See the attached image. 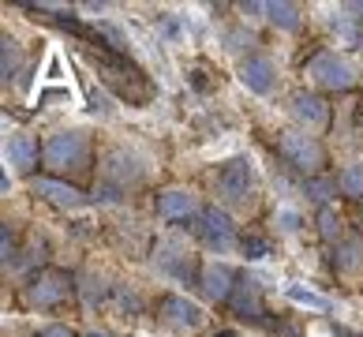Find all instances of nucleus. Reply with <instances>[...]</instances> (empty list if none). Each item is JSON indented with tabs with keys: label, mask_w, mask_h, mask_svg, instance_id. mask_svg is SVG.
<instances>
[{
	"label": "nucleus",
	"mask_w": 363,
	"mask_h": 337,
	"mask_svg": "<svg viewBox=\"0 0 363 337\" xmlns=\"http://www.w3.org/2000/svg\"><path fill=\"white\" fill-rule=\"evenodd\" d=\"M333 31H337V34L345 38V42H348V45H359V31H356V26L348 23V19H341V23H333Z\"/></svg>",
	"instance_id": "cd10ccee"
},
{
	"label": "nucleus",
	"mask_w": 363,
	"mask_h": 337,
	"mask_svg": "<svg viewBox=\"0 0 363 337\" xmlns=\"http://www.w3.org/2000/svg\"><path fill=\"white\" fill-rule=\"evenodd\" d=\"M30 192L38 199L52 202L57 210H79V206H86V195L79 192L75 184L60 180V177H30Z\"/></svg>",
	"instance_id": "9b49d317"
},
{
	"label": "nucleus",
	"mask_w": 363,
	"mask_h": 337,
	"mask_svg": "<svg viewBox=\"0 0 363 337\" xmlns=\"http://www.w3.org/2000/svg\"><path fill=\"white\" fill-rule=\"evenodd\" d=\"M157 270L165 277H177V281H191L195 277V259L180 240H161L157 244Z\"/></svg>",
	"instance_id": "ddd939ff"
},
{
	"label": "nucleus",
	"mask_w": 363,
	"mask_h": 337,
	"mask_svg": "<svg viewBox=\"0 0 363 337\" xmlns=\"http://www.w3.org/2000/svg\"><path fill=\"white\" fill-rule=\"evenodd\" d=\"M236 281H240V274L233 266H225V263H206L203 270H199V285H203V292L210 296V300H218V304L233 300Z\"/></svg>",
	"instance_id": "2eb2a0df"
},
{
	"label": "nucleus",
	"mask_w": 363,
	"mask_h": 337,
	"mask_svg": "<svg viewBox=\"0 0 363 337\" xmlns=\"http://www.w3.org/2000/svg\"><path fill=\"white\" fill-rule=\"evenodd\" d=\"M101 180H105V192L116 199L120 192L139 187L146 180V169L135 161V154H131V150L113 146V150H105V158H101Z\"/></svg>",
	"instance_id": "20e7f679"
},
{
	"label": "nucleus",
	"mask_w": 363,
	"mask_h": 337,
	"mask_svg": "<svg viewBox=\"0 0 363 337\" xmlns=\"http://www.w3.org/2000/svg\"><path fill=\"white\" fill-rule=\"evenodd\" d=\"M251 161L247 158H233L225 161L221 172H218V199L228 202V206H240V202H247L251 195Z\"/></svg>",
	"instance_id": "1a4fd4ad"
},
{
	"label": "nucleus",
	"mask_w": 363,
	"mask_h": 337,
	"mask_svg": "<svg viewBox=\"0 0 363 337\" xmlns=\"http://www.w3.org/2000/svg\"><path fill=\"white\" fill-rule=\"evenodd\" d=\"M359 337H363V333H359Z\"/></svg>",
	"instance_id": "2f4dec72"
},
{
	"label": "nucleus",
	"mask_w": 363,
	"mask_h": 337,
	"mask_svg": "<svg viewBox=\"0 0 363 337\" xmlns=\"http://www.w3.org/2000/svg\"><path fill=\"white\" fill-rule=\"evenodd\" d=\"M42 337H75V333H72V326H60V322H52V326L42 330Z\"/></svg>",
	"instance_id": "c85d7f7f"
},
{
	"label": "nucleus",
	"mask_w": 363,
	"mask_h": 337,
	"mask_svg": "<svg viewBox=\"0 0 363 337\" xmlns=\"http://www.w3.org/2000/svg\"><path fill=\"white\" fill-rule=\"evenodd\" d=\"M333 266H337L341 277H359L363 274V236H345L333 255Z\"/></svg>",
	"instance_id": "a211bd4d"
},
{
	"label": "nucleus",
	"mask_w": 363,
	"mask_h": 337,
	"mask_svg": "<svg viewBox=\"0 0 363 337\" xmlns=\"http://www.w3.org/2000/svg\"><path fill=\"white\" fill-rule=\"evenodd\" d=\"M337 192L348 199H363V165H345L337 177Z\"/></svg>",
	"instance_id": "4be33fe9"
},
{
	"label": "nucleus",
	"mask_w": 363,
	"mask_h": 337,
	"mask_svg": "<svg viewBox=\"0 0 363 337\" xmlns=\"http://www.w3.org/2000/svg\"><path fill=\"white\" fill-rule=\"evenodd\" d=\"M218 337H236V333H228V330H225V333H218Z\"/></svg>",
	"instance_id": "7c9ffc66"
},
{
	"label": "nucleus",
	"mask_w": 363,
	"mask_h": 337,
	"mask_svg": "<svg viewBox=\"0 0 363 337\" xmlns=\"http://www.w3.org/2000/svg\"><path fill=\"white\" fill-rule=\"evenodd\" d=\"M75 292V281L68 270H38L30 285H23V304L26 307H57Z\"/></svg>",
	"instance_id": "39448f33"
},
{
	"label": "nucleus",
	"mask_w": 363,
	"mask_h": 337,
	"mask_svg": "<svg viewBox=\"0 0 363 337\" xmlns=\"http://www.w3.org/2000/svg\"><path fill=\"white\" fill-rule=\"evenodd\" d=\"M277 154L285 158L292 169L307 172V177H322V169H326V146H322L311 131H281L277 135Z\"/></svg>",
	"instance_id": "7ed1b4c3"
},
{
	"label": "nucleus",
	"mask_w": 363,
	"mask_h": 337,
	"mask_svg": "<svg viewBox=\"0 0 363 337\" xmlns=\"http://www.w3.org/2000/svg\"><path fill=\"white\" fill-rule=\"evenodd\" d=\"M86 337H113V333H109V330H90Z\"/></svg>",
	"instance_id": "c756f323"
},
{
	"label": "nucleus",
	"mask_w": 363,
	"mask_h": 337,
	"mask_svg": "<svg viewBox=\"0 0 363 337\" xmlns=\"http://www.w3.org/2000/svg\"><path fill=\"white\" fill-rule=\"evenodd\" d=\"M240 83H244L251 94H270L277 83V64L262 53H251V57L240 64Z\"/></svg>",
	"instance_id": "dca6fc26"
},
{
	"label": "nucleus",
	"mask_w": 363,
	"mask_h": 337,
	"mask_svg": "<svg viewBox=\"0 0 363 337\" xmlns=\"http://www.w3.org/2000/svg\"><path fill=\"white\" fill-rule=\"evenodd\" d=\"M233 315L247 319V322H266V300H262V281L251 277V274H240L236 289H233Z\"/></svg>",
	"instance_id": "9d476101"
},
{
	"label": "nucleus",
	"mask_w": 363,
	"mask_h": 337,
	"mask_svg": "<svg viewBox=\"0 0 363 337\" xmlns=\"http://www.w3.org/2000/svg\"><path fill=\"white\" fill-rule=\"evenodd\" d=\"M199 214H203V206H199V199L187 187H165V192H157V218L161 221H191Z\"/></svg>",
	"instance_id": "f8f14e48"
},
{
	"label": "nucleus",
	"mask_w": 363,
	"mask_h": 337,
	"mask_svg": "<svg viewBox=\"0 0 363 337\" xmlns=\"http://www.w3.org/2000/svg\"><path fill=\"white\" fill-rule=\"evenodd\" d=\"M307 75H311V83L322 87V90H352L356 87L352 60H345L341 53H330V49H322L307 60Z\"/></svg>",
	"instance_id": "423d86ee"
},
{
	"label": "nucleus",
	"mask_w": 363,
	"mask_h": 337,
	"mask_svg": "<svg viewBox=\"0 0 363 337\" xmlns=\"http://www.w3.org/2000/svg\"><path fill=\"white\" fill-rule=\"evenodd\" d=\"M4 158L16 172H26V177H30V172L38 169V161H42V146H38L30 135L16 131V135H8V143H4Z\"/></svg>",
	"instance_id": "f3484780"
},
{
	"label": "nucleus",
	"mask_w": 363,
	"mask_h": 337,
	"mask_svg": "<svg viewBox=\"0 0 363 337\" xmlns=\"http://www.w3.org/2000/svg\"><path fill=\"white\" fill-rule=\"evenodd\" d=\"M333 192H337V180H322V177H315L311 184H307V195H311L315 202H322V206H330Z\"/></svg>",
	"instance_id": "b1692460"
},
{
	"label": "nucleus",
	"mask_w": 363,
	"mask_h": 337,
	"mask_svg": "<svg viewBox=\"0 0 363 337\" xmlns=\"http://www.w3.org/2000/svg\"><path fill=\"white\" fill-rule=\"evenodd\" d=\"M86 53H90V60L98 64L101 83L109 90H116L124 101L146 105L154 98V83H150V75H146L139 64H131L128 57H120V53H105V49H90V45H86Z\"/></svg>",
	"instance_id": "f257e3e1"
},
{
	"label": "nucleus",
	"mask_w": 363,
	"mask_h": 337,
	"mask_svg": "<svg viewBox=\"0 0 363 337\" xmlns=\"http://www.w3.org/2000/svg\"><path fill=\"white\" fill-rule=\"evenodd\" d=\"M195 233H199V240H203L210 251H233L236 248V225H233V218H228L221 206H203Z\"/></svg>",
	"instance_id": "6e6552de"
},
{
	"label": "nucleus",
	"mask_w": 363,
	"mask_h": 337,
	"mask_svg": "<svg viewBox=\"0 0 363 337\" xmlns=\"http://www.w3.org/2000/svg\"><path fill=\"white\" fill-rule=\"evenodd\" d=\"M19 64H23V49H19V42L11 34H4L0 38V75L4 79H11L19 72Z\"/></svg>",
	"instance_id": "412c9836"
},
{
	"label": "nucleus",
	"mask_w": 363,
	"mask_h": 337,
	"mask_svg": "<svg viewBox=\"0 0 363 337\" xmlns=\"http://www.w3.org/2000/svg\"><path fill=\"white\" fill-rule=\"evenodd\" d=\"M292 116L300 120V124L318 135V131H326L330 128V105L318 98V94L311 90H300V94H292Z\"/></svg>",
	"instance_id": "4468645a"
},
{
	"label": "nucleus",
	"mask_w": 363,
	"mask_h": 337,
	"mask_svg": "<svg viewBox=\"0 0 363 337\" xmlns=\"http://www.w3.org/2000/svg\"><path fill=\"white\" fill-rule=\"evenodd\" d=\"M318 236L326 240V244H341V240H345V218L333 206L318 210Z\"/></svg>",
	"instance_id": "aec40b11"
},
{
	"label": "nucleus",
	"mask_w": 363,
	"mask_h": 337,
	"mask_svg": "<svg viewBox=\"0 0 363 337\" xmlns=\"http://www.w3.org/2000/svg\"><path fill=\"white\" fill-rule=\"evenodd\" d=\"M244 251H247V259H270V244H266V240L262 236H247L244 240Z\"/></svg>",
	"instance_id": "bb28decb"
},
{
	"label": "nucleus",
	"mask_w": 363,
	"mask_h": 337,
	"mask_svg": "<svg viewBox=\"0 0 363 337\" xmlns=\"http://www.w3.org/2000/svg\"><path fill=\"white\" fill-rule=\"evenodd\" d=\"M262 11H266V19H270L274 26H281V31H300V23H303L300 8L289 4V0H266Z\"/></svg>",
	"instance_id": "6ab92c4d"
},
{
	"label": "nucleus",
	"mask_w": 363,
	"mask_h": 337,
	"mask_svg": "<svg viewBox=\"0 0 363 337\" xmlns=\"http://www.w3.org/2000/svg\"><path fill=\"white\" fill-rule=\"evenodd\" d=\"M0 263L4 266L16 263V233H11V221L0 225Z\"/></svg>",
	"instance_id": "393cba45"
},
{
	"label": "nucleus",
	"mask_w": 363,
	"mask_h": 337,
	"mask_svg": "<svg viewBox=\"0 0 363 337\" xmlns=\"http://www.w3.org/2000/svg\"><path fill=\"white\" fill-rule=\"evenodd\" d=\"M277 228H281V233H300V225H303V218H300V214H296V210H277Z\"/></svg>",
	"instance_id": "a878e982"
},
{
	"label": "nucleus",
	"mask_w": 363,
	"mask_h": 337,
	"mask_svg": "<svg viewBox=\"0 0 363 337\" xmlns=\"http://www.w3.org/2000/svg\"><path fill=\"white\" fill-rule=\"evenodd\" d=\"M90 154H94V143L86 131H52L45 146H42V161L45 169L52 172V177H83V172H90Z\"/></svg>",
	"instance_id": "f03ea898"
},
{
	"label": "nucleus",
	"mask_w": 363,
	"mask_h": 337,
	"mask_svg": "<svg viewBox=\"0 0 363 337\" xmlns=\"http://www.w3.org/2000/svg\"><path fill=\"white\" fill-rule=\"evenodd\" d=\"M157 319H161V326H169V330H177V333H195V330H203L206 326V311L199 304H191L187 296H161V304H157Z\"/></svg>",
	"instance_id": "0eeeda50"
},
{
	"label": "nucleus",
	"mask_w": 363,
	"mask_h": 337,
	"mask_svg": "<svg viewBox=\"0 0 363 337\" xmlns=\"http://www.w3.org/2000/svg\"><path fill=\"white\" fill-rule=\"evenodd\" d=\"M285 292H289V300L303 304V307H315V311H330V307H333V300H330V296H318V292L303 289V285H289Z\"/></svg>",
	"instance_id": "5701e85b"
}]
</instances>
